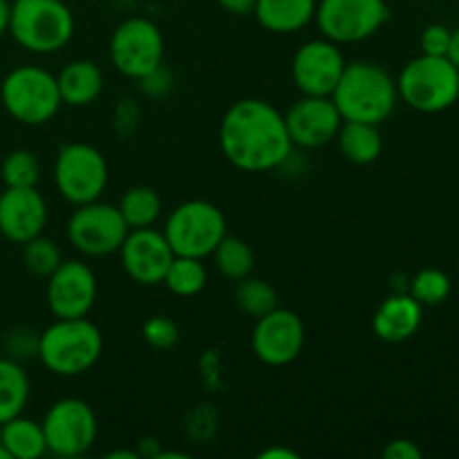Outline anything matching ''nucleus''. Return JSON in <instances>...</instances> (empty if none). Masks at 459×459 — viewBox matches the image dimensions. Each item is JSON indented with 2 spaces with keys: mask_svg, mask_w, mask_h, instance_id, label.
Returning <instances> with one entry per match:
<instances>
[{
  "mask_svg": "<svg viewBox=\"0 0 459 459\" xmlns=\"http://www.w3.org/2000/svg\"><path fill=\"white\" fill-rule=\"evenodd\" d=\"M236 305L247 316L260 318L278 307V294L263 278L247 276L242 281H238Z\"/></svg>",
  "mask_w": 459,
  "mask_h": 459,
  "instance_id": "cd10ccee",
  "label": "nucleus"
},
{
  "mask_svg": "<svg viewBox=\"0 0 459 459\" xmlns=\"http://www.w3.org/2000/svg\"><path fill=\"white\" fill-rule=\"evenodd\" d=\"M30 377L16 359H0V426L22 415L30 402Z\"/></svg>",
  "mask_w": 459,
  "mask_h": 459,
  "instance_id": "b1692460",
  "label": "nucleus"
},
{
  "mask_svg": "<svg viewBox=\"0 0 459 459\" xmlns=\"http://www.w3.org/2000/svg\"><path fill=\"white\" fill-rule=\"evenodd\" d=\"M448 61L453 63V65L459 70V27L457 30H453V36H451V45H448Z\"/></svg>",
  "mask_w": 459,
  "mask_h": 459,
  "instance_id": "ea45409f",
  "label": "nucleus"
},
{
  "mask_svg": "<svg viewBox=\"0 0 459 459\" xmlns=\"http://www.w3.org/2000/svg\"><path fill=\"white\" fill-rule=\"evenodd\" d=\"M388 18L385 0H318L314 21L325 39L336 45H352L375 36Z\"/></svg>",
  "mask_w": 459,
  "mask_h": 459,
  "instance_id": "9d476101",
  "label": "nucleus"
},
{
  "mask_svg": "<svg viewBox=\"0 0 459 459\" xmlns=\"http://www.w3.org/2000/svg\"><path fill=\"white\" fill-rule=\"evenodd\" d=\"M110 61L128 79H143L164 63V36L151 18L121 21L110 36Z\"/></svg>",
  "mask_w": 459,
  "mask_h": 459,
  "instance_id": "1a4fd4ad",
  "label": "nucleus"
},
{
  "mask_svg": "<svg viewBox=\"0 0 459 459\" xmlns=\"http://www.w3.org/2000/svg\"><path fill=\"white\" fill-rule=\"evenodd\" d=\"M0 444L7 448L12 459H39L48 453L43 426L22 415L0 426Z\"/></svg>",
  "mask_w": 459,
  "mask_h": 459,
  "instance_id": "5701e85b",
  "label": "nucleus"
},
{
  "mask_svg": "<svg viewBox=\"0 0 459 459\" xmlns=\"http://www.w3.org/2000/svg\"><path fill=\"white\" fill-rule=\"evenodd\" d=\"M318 0H255L254 16L272 34H296L316 16Z\"/></svg>",
  "mask_w": 459,
  "mask_h": 459,
  "instance_id": "aec40b11",
  "label": "nucleus"
},
{
  "mask_svg": "<svg viewBox=\"0 0 459 459\" xmlns=\"http://www.w3.org/2000/svg\"><path fill=\"white\" fill-rule=\"evenodd\" d=\"M424 305L417 303L408 291L390 294L372 316V330L385 343H403L421 327Z\"/></svg>",
  "mask_w": 459,
  "mask_h": 459,
  "instance_id": "6ab92c4d",
  "label": "nucleus"
},
{
  "mask_svg": "<svg viewBox=\"0 0 459 459\" xmlns=\"http://www.w3.org/2000/svg\"><path fill=\"white\" fill-rule=\"evenodd\" d=\"M457 273H459V260H457Z\"/></svg>",
  "mask_w": 459,
  "mask_h": 459,
  "instance_id": "37998d69",
  "label": "nucleus"
},
{
  "mask_svg": "<svg viewBox=\"0 0 459 459\" xmlns=\"http://www.w3.org/2000/svg\"><path fill=\"white\" fill-rule=\"evenodd\" d=\"M74 30V13L63 0H12L9 34L27 52H61Z\"/></svg>",
  "mask_w": 459,
  "mask_h": 459,
  "instance_id": "20e7f679",
  "label": "nucleus"
},
{
  "mask_svg": "<svg viewBox=\"0 0 459 459\" xmlns=\"http://www.w3.org/2000/svg\"><path fill=\"white\" fill-rule=\"evenodd\" d=\"M399 99L408 108L424 115H437L448 110L459 99V70L448 56L412 58L403 65L397 79Z\"/></svg>",
  "mask_w": 459,
  "mask_h": 459,
  "instance_id": "39448f33",
  "label": "nucleus"
},
{
  "mask_svg": "<svg viewBox=\"0 0 459 459\" xmlns=\"http://www.w3.org/2000/svg\"><path fill=\"white\" fill-rule=\"evenodd\" d=\"M103 354V334L88 316L56 318L39 334L36 357L52 375L81 377Z\"/></svg>",
  "mask_w": 459,
  "mask_h": 459,
  "instance_id": "7ed1b4c3",
  "label": "nucleus"
},
{
  "mask_svg": "<svg viewBox=\"0 0 459 459\" xmlns=\"http://www.w3.org/2000/svg\"><path fill=\"white\" fill-rule=\"evenodd\" d=\"M164 236L175 255L204 260L227 236V218L213 202L188 200L169 215Z\"/></svg>",
  "mask_w": 459,
  "mask_h": 459,
  "instance_id": "0eeeda50",
  "label": "nucleus"
},
{
  "mask_svg": "<svg viewBox=\"0 0 459 459\" xmlns=\"http://www.w3.org/2000/svg\"><path fill=\"white\" fill-rule=\"evenodd\" d=\"M97 276L81 260H63L48 278V307L56 318L88 316L97 300Z\"/></svg>",
  "mask_w": 459,
  "mask_h": 459,
  "instance_id": "2eb2a0df",
  "label": "nucleus"
},
{
  "mask_svg": "<svg viewBox=\"0 0 459 459\" xmlns=\"http://www.w3.org/2000/svg\"><path fill=\"white\" fill-rule=\"evenodd\" d=\"M345 56L341 45L330 39H312L299 48L291 58V79L303 94L309 97H332L341 74L345 70Z\"/></svg>",
  "mask_w": 459,
  "mask_h": 459,
  "instance_id": "4468645a",
  "label": "nucleus"
},
{
  "mask_svg": "<svg viewBox=\"0 0 459 459\" xmlns=\"http://www.w3.org/2000/svg\"><path fill=\"white\" fill-rule=\"evenodd\" d=\"M45 433V444L52 455L79 457L85 455L97 442L99 424L92 406L83 399H58L45 412L40 421Z\"/></svg>",
  "mask_w": 459,
  "mask_h": 459,
  "instance_id": "9b49d317",
  "label": "nucleus"
},
{
  "mask_svg": "<svg viewBox=\"0 0 459 459\" xmlns=\"http://www.w3.org/2000/svg\"><path fill=\"white\" fill-rule=\"evenodd\" d=\"M341 155L357 166H368L377 161L384 152V139H381L379 126L363 124V121H343L339 134Z\"/></svg>",
  "mask_w": 459,
  "mask_h": 459,
  "instance_id": "4be33fe9",
  "label": "nucleus"
},
{
  "mask_svg": "<svg viewBox=\"0 0 459 459\" xmlns=\"http://www.w3.org/2000/svg\"><path fill=\"white\" fill-rule=\"evenodd\" d=\"M0 99L12 119L25 126H43L63 106L56 76L39 65L13 67L0 85Z\"/></svg>",
  "mask_w": 459,
  "mask_h": 459,
  "instance_id": "423d86ee",
  "label": "nucleus"
},
{
  "mask_svg": "<svg viewBox=\"0 0 459 459\" xmlns=\"http://www.w3.org/2000/svg\"><path fill=\"white\" fill-rule=\"evenodd\" d=\"M63 263V251L49 238H43V233L22 245V264L30 273L39 278H49Z\"/></svg>",
  "mask_w": 459,
  "mask_h": 459,
  "instance_id": "c85d7f7f",
  "label": "nucleus"
},
{
  "mask_svg": "<svg viewBox=\"0 0 459 459\" xmlns=\"http://www.w3.org/2000/svg\"><path fill=\"white\" fill-rule=\"evenodd\" d=\"M108 161L92 143H63L54 161V184L63 200L81 206L97 202L108 186Z\"/></svg>",
  "mask_w": 459,
  "mask_h": 459,
  "instance_id": "6e6552de",
  "label": "nucleus"
},
{
  "mask_svg": "<svg viewBox=\"0 0 459 459\" xmlns=\"http://www.w3.org/2000/svg\"><path fill=\"white\" fill-rule=\"evenodd\" d=\"M218 4L231 16H249L254 13L255 0H218Z\"/></svg>",
  "mask_w": 459,
  "mask_h": 459,
  "instance_id": "e433bc0d",
  "label": "nucleus"
},
{
  "mask_svg": "<svg viewBox=\"0 0 459 459\" xmlns=\"http://www.w3.org/2000/svg\"><path fill=\"white\" fill-rule=\"evenodd\" d=\"M220 151L245 173L276 170L290 160L291 143L285 115L264 99H240L220 121Z\"/></svg>",
  "mask_w": 459,
  "mask_h": 459,
  "instance_id": "f257e3e1",
  "label": "nucleus"
},
{
  "mask_svg": "<svg viewBox=\"0 0 459 459\" xmlns=\"http://www.w3.org/2000/svg\"><path fill=\"white\" fill-rule=\"evenodd\" d=\"M385 459H421L424 457V451L417 446L412 439H393L388 446L384 448Z\"/></svg>",
  "mask_w": 459,
  "mask_h": 459,
  "instance_id": "c9c22d12",
  "label": "nucleus"
},
{
  "mask_svg": "<svg viewBox=\"0 0 459 459\" xmlns=\"http://www.w3.org/2000/svg\"><path fill=\"white\" fill-rule=\"evenodd\" d=\"M332 101L343 121L381 126L397 108V81L379 63H345L341 81L332 92Z\"/></svg>",
  "mask_w": 459,
  "mask_h": 459,
  "instance_id": "f03ea898",
  "label": "nucleus"
},
{
  "mask_svg": "<svg viewBox=\"0 0 459 459\" xmlns=\"http://www.w3.org/2000/svg\"><path fill=\"white\" fill-rule=\"evenodd\" d=\"M137 124H139V108L134 106L133 99H124V101L117 106V112H115L117 133H119L121 137H126V134H130L134 128H137Z\"/></svg>",
  "mask_w": 459,
  "mask_h": 459,
  "instance_id": "72a5a7b5",
  "label": "nucleus"
},
{
  "mask_svg": "<svg viewBox=\"0 0 459 459\" xmlns=\"http://www.w3.org/2000/svg\"><path fill=\"white\" fill-rule=\"evenodd\" d=\"M305 348V323L294 309L276 307L255 318L251 350L264 366L281 368L296 361Z\"/></svg>",
  "mask_w": 459,
  "mask_h": 459,
  "instance_id": "ddd939ff",
  "label": "nucleus"
},
{
  "mask_svg": "<svg viewBox=\"0 0 459 459\" xmlns=\"http://www.w3.org/2000/svg\"><path fill=\"white\" fill-rule=\"evenodd\" d=\"M139 81H142L143 92L151 94V97H164V94H169L170 88H173V79H170V72L164 70V63Z\"/></svg>",
  "mask_w": 459,
  "mask_h": 459,
  "instance_id": "f704fd0d",
  "label": "nucleus"
},
{
  "mask_svg": "<svg viewBox=\"0 0 459 459\" xmlns=\"http://www.w3.org/2000/svg\"><path fill=\"white\" fill-rule=\"evenodd\" d=\"M119 254L130 281L146 287L161 285L175 258L164 231H155L152 227L130 229Z\"/></svg>",
  "mask_w": 459,
  "mask_h": 459,
  "instance_id": "f3484780",
  "label": "nucleus"
},
{
  "mask_svg": "<svg viewBox=\"0 0 459 459\" xmlns=\"http://www.w3.org/2000/svg\"><path fill=\"white\" fill-rule=\"evenodd\" d=\"M211 258H213L215 269L227 281H242V278L251 276L255 267V254L249 242L238 236H229V233L220 240Z\"/></svg>",
  "mask_w": 459,
  "mask_h": 459,
  "instance_id": "a878e982",
  "label": "nucleus"
},
{
  "mask_svg": "<svg viewBox=\"0 0 459 459\" xmlns=\"http://www.w3.org/2000/svg\"><path fill=\"white\" fill-rule=\"evenodd\" d=\"M45 224H48V204L36 186H7L0 193V233L9 242L25 245L27 240L43 233Z\"/></svg>",
  "mask_w": 459,
  "mask_h": 459,
  "instance_id": "a211bd4d",
  "label": "nucleus"
},
{
  "mask_svg": "<svg viewBox=\"0 0 459 459\" xmlns=\"http://www.w3.org/2000/svg\"><path fill=\"white\" fill-rule=\"evenodd\" d=\"M258 457L260 459H299V453L290 451V448L272 446V448H264Z\"/></svg>",
  "mask_w": 459,
  "mask_h": 459,
  "instance_id": "4c0bfd02",
  "label": "nucleus"
},
{
  "mask_svg": "<svg viewBox=\"0 0 459 459\" xmlns=\"http://www.w3.org/2000/svg\"><path fill=\"white\" fill-rule=\"evenodd\" d=\"M9 16H12V0H0V36L9 31Z\"/></svg>",
  "mask_w": 459,
  "mask_h": 459,
  "instance_id": "58836bf2",
  "label": "nucleus"
},
{
  "mask_svg": "<svg viewBox=\"0 0 459 459\" xmlns=\"http://www.w3.org/2000/svg\"><path fill=\"white\" fill-rule=\"evenodd\" d=\"M0 459H12V455H9L7 448H4L3 444H0Z\"/></svg>",
  "mask_w": 459,
  "mask_h": 459,
  "instance_id": "79ce46f5",
  "label": "nucleus"
},
{
  "mask_svg": "<svg viewBox=\"0 0 459 459\" xmlns=\"http://www.w3.org/2000/svg\"><path fill=\"white\" fill-rule=\"evenodd\" d=\"M287 133L294 146L314 151L332 143L343 126V117L336 110L332 97H309L303 94L285 112Z\"/></svg>",
  "mask_w": 459,
  "mask_h": 459,
  "instance_id": "dca6fc26",
  "label": "nucleus"
},
{
  "mask_svg": "<svg viewBox=\"0 0 459 459\" xmlns=\"http://www.w3.org/2000/svg\"><path fill=\"white\" fill-rule=\"evenodd\" d=\"M451 36L453 30L451 27L442 25V22L429 25L420 36L421 54H429V56H446L448 45H451Z\"/></svg>",
  "mask_w": 459,
  "mask_h": 459,
  "instance_id": "473e14b6",
  "label": "nucleus"
},
{
  "mask_svg": "<svg viewBox=\"0 0 459 459\" xmlns=\"http://www.w3.org/2000/svg\"><path fill=\"white\" fill-rule=\"evenodd\" d=\"M117 209H119L128 229H148L160 220L161 197L152 186L137 184L121 195Z\"/></svg>",
  "mask_w": 459,
  "mask_h": 459,
  "instance_id": "393cba45",
  "label": "nucleus"
},
{
  "mask_svg": "<svg viewBox=\"0 0 459 459\" xmlns=\"http://www.w3.org/2000/svg\"><path fill=\"white\" fill-rule=\"evenodd\" d=\"M209 273H206L204 263L200 258H188V255H175L166 272L164 282L166 290L182 299H193L206 287Z\"/></svg>",
  "mask_w": 459,
  "mask_h": 459,
  "instance_id": "bb28decb",
  "label": "nucleus"
},
{
  "mask_svg": "<svg viewBox=\"0 0 459 459\" xmlns=\"http://www.w3.org/2000/svg\"><path fill=\"white\" fill-rule=\"evenodd\" d=\"M108 459H139L137 451H112L108 453Z\"/></svg>",
  "mask_w": 459,
  "mask_h": 459,
  "instance_id": "a19ab883",
  "label": "nucleus"
},
{
  "mask_svg": "<svg viewBox=\"0 0 459 459\" xmlns=\"http://www.w3.org/2000/svg\"><path fill=\"white\" fill-rule=\"evenodd\" d=\"M61 101L72 108L90 106L103 92V72L90 58L70 61L56 76Z\"/></svg>",
  "mask_w": 459,
  "mask_h": 459,
  "instance_id": "412c9836",
  "label": "nucleus"
},
{
  "mask_svg": "<svg viewBox=\"0 0 459 459\" xmlns=\"http://www.w3.org/2000/svg\"><path fill=\"white\" fill-rule=\"evenodd\" d=\"M451 278L444 273L442 269H421L408 282V294L417 300L420 305L433 307V305H442L444 300L451 296Z\"/></svg>",
  "mask_w": 459,
  "mask_h": 459,
  "instance_id": "c756f323",
  "label": "nucleus"
},
{
  "mask_svg": "<svg viewBox=\"0 0 459 459\" xmlns=\"http://www.w3.org/2000/svg\"><path fill=\"white\" fill-rule=\"evenodd\" d=\"M128 224L121 218L119 209L106 202H90L76 206L74 213L67 220V240L83 255L101 258L121 249Z\"/></svg>",
  "mask_w": 459,
  "mask_h": 459,
  "instance_id": "f8f14e48",
  "label": "nucleus"
},
{
  "mask_svg": "<svg viewBox=\"0 0 459 459\" xmlns=\"http://www.w3.org/2000/svg\"><path fill=\"white\" fill-rule=\"evenodd\" d=\"M142 334L151 348L170 350L179 341V327L173 318L160 314V316H151L143 321Z\"/></svg>",
  "mask_w": 459,
  "mask_h": 459,
  "instance_id": "2f4dec72",
  "label": "nucleus"
},
{
  "mask_svg": "<svg viewBox=\"0 0 459 459\" xmlns=\"http://www.w3.org/2000/svg\"><path fill=\"white\" fill-rule=\"evenodd\" d=\"M0 178L4 186L12 188H31L40 179V161L31 151H12L3 160Z\"/></svg>",
  "mask_w": 459,
  "mask_h": 459,
  "instance_id": "7c9ffc66",
  "label": "nucleus"
}]
</instances>
